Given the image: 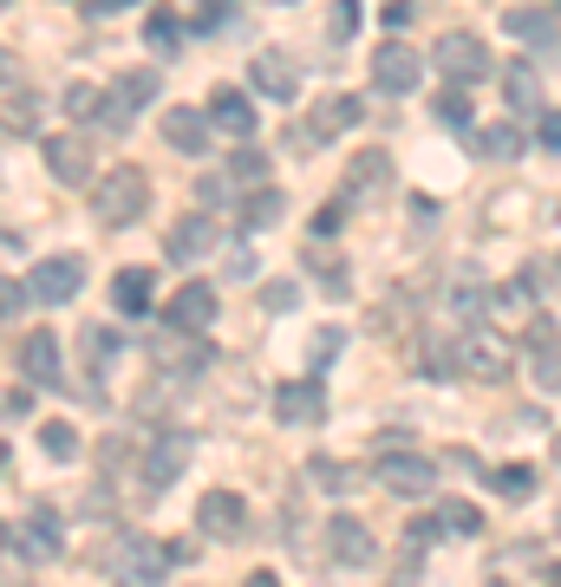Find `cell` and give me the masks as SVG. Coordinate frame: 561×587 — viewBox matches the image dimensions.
I'll list each match as a JSON object with an SVG mask.
<instances>
[{"mask_svg":"<svg viewBox=\"0 0 561 587\" xmlns=\"http://www.w3.org/2000/svg\"><path fill=\"white\" fill-rule=\"evenodd\" d=\"M144 209H150V176H144V170L118 163L111 176H98V183H92V216H98L105 229H131Z\"/></svg>","mask_w":561,"mask_h":587,"instance_id":"obj_1","label":"cell"},{"mask_svg":"<svg viewBox=\"0 0 561 587\" xmlns=\"http://www.w3.org/2000/svg\"><path fill=\"white\" fill-rule=\"evenodd\" d=\"M431 59H438V72H444L451 85H477V78H490V72H503V65H490V46H484L477 33H444Z\"/></svg>","mask_w":561,"mask_h":587,"instance_id":"obj_2","label":"cell"},{"mask_svg":"<svg viewBox=\"0 0 561 587\" xmlns=\"http://www.w3.org/2000/svg\"><path fill=\"white\" fill-rule=\"evenodd\" d=\"M163 568H170V549H157L150 536H124V542L111 549V575L131 582V587H157Z\"/></svg>","mask_w":561,"mask_h":587,"instance_id":"obj_3","label":"cell"},{"mask_svg":"<svg viewBox=\"0 0 561 587\" xmlns=\"http://www.w3.org/2000/svg\"><path fill=\"white\" fill-rule=\"evenodd\" d=\"M379 484L392 497H431L438 490V464L431 457H412V451H386L379 457Z\"/></svg>","mask_w":561,"mask_h":587,"instance_id":"obj_4","label":"cell"},{"mask_svg":"<svg viewBox=\"0 0 561 587\" xmlns=\"http://www.w3.org/2000/svg\"><path fill=\"white\" fill-rule=\"evenodd\" d=\"M418 52L405 46V39H386L379 52H373V85L379 91H392V98H405V91H418Z\"/></svg>","mask_w":561,"mask_h":587,"instance_id":"obj_5","label":"cell"},{"mask_svg":"<svg viewBox=\"0 0 561 587\" xmlns=\"http://www.w3.org/2000/svg\"><path fill=\"white\" fill-rule=\"evenodd\" d=\"M26 281H33V301L65 307V301L78 294V281H85V261H78V255H46V261H39Z\"/></svg>","mask_w":561,"mask_h":587,"instance_id":"obj_6","label":"cell"},{"mask_svg":"<svg viewBox=\"0 0 561 587\" xmlns=\"http://www.w3.org/2000/svg\"><path fill=\"white\" fill-rule=\"evenodd\" d=\"M163 320H170V333H209L216 327V288L209 281H183L176 301L163 307Z\"/></svg>","mask_w":561,"mask_h":587,"instance_id":"obj_7","label":"cell"},{"mask_svg":"<svg viewBox=\"0 0 561 587\" xmlns=\"http://www.w3.org/2000/svg\"><path fill=\"white\" fill-rule=\"evenodd\" d=\"M157 98V72H118V85H111V98H105V111H98V124L105 131H124V118L137 111V105H150Z\"/></svg>","mask_w":561,"mask_h":587,"instance_id":"obj_8","label":"cell"},{"mask_svg":"<svg viewBox=\"0 0 561 587\" xmlns=\"http://www.w3.org/2000/svg\"><path fill=\"white\" fill-rule=\"evenodd\" d=\"M242 523H248V510H242V497H235V490H203V503H196V529H203V536L235 542V536H242Z\"/></svg>","mask_w":561,"mask_h":587,"instance_id":"obj_9","label":"cell"},{"mask_svg":"<svg viewBox=\"0 0 561 587\" xmlns=\"http://www.w3.org/2000/svg\"><path fill=\"white\" fill-rule=\"evenodd\" d=\"M327 549H333V562H346V568H373V562H379L373 529H366L359 516H333V523H327Z\"/></svg>","mask_w":561,"mask_h":587,"instance_id":"obj_10","label":"cell"},{"mask_svg":"<svg viewBox=\"0 0 561 587\" xmlns=\"http://www.w3.org/2000/svg\"><path fill=\"white\" fill-rule=\"evenodd\" d=\"M20 372H26V386H59V392H72L65 372H59V340H52V333H26V340H20Z\"/></svg>","mask_w":561,"mask_h":587,"instance_id":"obj_11","label":"cell"},{"mask_svg":"<svg viewBox=\"0 0 561 587\" xmlns=\"http://www.w3.org/2000/svg\"><path fill=\"white\" fill-rule=\"evenodd\" d=\"M275 418L307 431V425H320V418H327V392H320L314 379H294V386H281V392H275Z\"/></svg>","mask_w":561,"mask_h":587,"instance_id":"obj_12","label":"cell"},{"mask_svg":"<svg viewBox=\"0 0 561 587\" xmlns=\"http://www.w3.org/2000/svg\"><path fill=\"white\" fill-rule=\"evenodd\" d=\"M7 542H13V555L52 562V555H59V516H52V510H33L26 523H13V529H7Z\"/></svg>","mask_w":561,"mask_h":587,"instance_id":"obj_13","label":"cell"},{"mask_svg":"<svg viewBox=\"0 0 561 587\" xmlns=\"http://www.w3.org/2000/svg\"><path fill=\"white\" fill-rule=\"evenodd\" d=\"M458 372H471V379H503V372H510V346H497L490 333H464V340H458Z\"/></svg>","mask_w":561,"mask_h":587,"instance_id":"obj_14","label":"cell"},{"mask_svg":"<svg viewBox=\"0 0 561 587\" xmlns=\"http://www.w3.org/2000/svg\"><path fill=\"white\" fill-rule=\"evenodd\" d=\"M209 124L222 131V137H235V144H248L255 137V105L235 91V85H222L216 98H209Z\"/></svg>","mask_w":561,"mask_h":587,"instance_id":"obj_15","label":"cell"},{"mask_svg":"<svg viewBox=\"0 0 561 587\" xmlns=\"http://www.w3.org/2000/svg\"><path fill=\"white\" fill-rule=\"evenodd\" d=\"M248 72H255V91H268V98H281V105L301 91L294 59H288V52H275V46H268V52H255V65H248Z\"/></svg>","mask_w":561,"mask_h":587,"instance_id":"obj_16","label":"cell"},{"mask_svg":"<svg viewBox=\"0 0 561 587\" xmlns=\"http://www.w3.org/2000/svg\"><path fill=\"white\" fill-rule=\"evenodd\" d=\"M163 144L183 150V157H203V144H209V118L190 111V105H176V111L163 118Z\"/></svg>","mask_w":561,"mask_h":587,"instance_id":"obj_17","label":"cell"},{"mask_svg":"<svg viewBox=\"0 0 561 587\" xmlns=\"http://www.w3.org/2000/svg\"><path fill=\"white\" fill-rule=\"evenodd\" d=\"M163 248H170V261H196V255H209V248H216V222H209V216H183V222L170 229V242H163Z\"/></svg>","mask_w":561,"mask_h":587,"instance_id":"obj_18","label":"cell"},{"mask_svg":"<svg viewBox=\"0 0 561 587\" xmlns=\"http://www.w3.org/2000/svg\"><path fill=\"white\" fill-rule=\"evenodd\" d=\"M471 150L490 163H510V157H523V131L516 124H471Z\"/></svg>","mask_w":561,"mask_h":587,"instance_id":"obj_19","label":"cell"},{"mask_svg":"<svg viewBox=\"0 0 561 587\" xmlns=\"http://www.w3.org/2000/svg\"><path fill=\"white\" fill-rule=\"evenodd\" d=\"M503 98H510V111H542V78H536L529 59L503 65Z\"/></svg>","mask_w":561,"mask_h":587,"instance_id":"obj_20","label":"cell"},{"mask_svg":"<svg viewBox=\"0 0 561 587\" xmlns=\"http://www.w3.org/2000/svg\"><path fill=\"white\" fill-rule=\"evenodd\" d=\"M359 124V98L353 91H327L314 105V137H333V131H353Z\"/></svg>","mask_w":561,"mask_h":587,"instance_id":"obj_21","label":"cell"},{"mask_svg":"<svg viewBox=\"0 0 561 587\" xmlns=\"http://www.w3.org/2000/svg\"><path fill=\"white\" fill-rule=\"evenodd\" d=\"M183 464H190V438H163V444L150 451V464H144V484H150V490H163V484H176V477H183Z\"/></svg>","mask_w":561,"mask_h":587,"instance_id":"obj_22","label":"cell"},{"mask_svg":"<svg viewBox=\"0 0 561 587\" xmlns=\"http://www.w3.org/2000/svg\"><path fill=\"white\" fill-rule=\"evenodd\" d=\"M46 170H52L59 183H78V176L92 170V157H85L78 137H46Z\"/></svg>","mask_w":561,"mask_h":587,"instance_id":"obj_23","label":"cell"},{"mask_svg":"<svg viewBox=\"0 0 561 587\" xmlns=\"http://www.w3.org/2000/svg\"><path fill=\"white\" fill-rule=\"evenodd\" d=\"M503 26H510L523 46H556V20H549L542 7H516V13H503Z\"/></svg>","mask_w":561,"mask_h":587,"instance_id":"obj_24","label":"cell"},{"mask_svg":"<svg viewBox=\"0 0 561 587\" xmlns=\"http://www.w3.org/2000/svg\"><path fill=\"white\" fill-rule=\"evenodd\" d=\"M111 301H118V314H144L150 307V274L144 268H118L111 274Z\"/></svg>","mask_w":561,"mask_h":587,"instance_id":"obj_25","label":"cell"},{"mask_svg":"<svg viewBox=\"0 0 561 587\" xmlns=\"http://www.w3.org/2000/svg\"><path fill=\"white\" fill-rule=\"evenodd\" d=\"M144 39H150V52H176V46H183V13L157 7V13L144 20Z\"/></svg>","mask_w":561,"mask_h":587,"instance_id":"obj_26","label":"cell"},{"mask_svg":"<svg viewBox=\"0 0 561 587\" xmlns=\"http://www.w3.org/2000/svg\"><path fill=\"white\" fill-rule=\"evenodd\" d=\"M288 216V196L281 189H255L248 203H242V229H268V222H281Z\"/></svg>","mask_w":561,"mask_h":587,"instance_id":"obj_27","label":"cell"},{"mask_svg":"<svg viewBox=\"0 0 561 587\" xmlns=\"http://www.w3.org/2000/svg\"><path fill=\"white\" fill-rule=\"evenodd\" d=\"M386 170H392L386 150H359V157H353V196H373V189L386 183Z\"/></svg>","mask_w":561,"mask_h":587,"instance_id":"obj_28","label":"cell"},{"mask_svg":"<svg viewBox=\"0 0 561 587\" xmlns=\"http://www.w3.org/2000/svg\"><path fill=\"white\" fill-rule=\"evenodd\" d=\"M431 118H438V124H451V131H471V98H464V85H451V91H438V105H431Z\"/></svg>","mask_w":561,"mask_h":587,"instance_id":"obj_29","label":"cell"},{"mask_svg":"<svg viewBox=\"0 0 561 587\" xmlns=\"http://www.w3.org/2000/svg\"><path fill=\"white\" fill-rule=\"evenodd\" d=\"M157 359H163V366H190V372H196V366H209V346H203L196 333H190L183 346H176V340H157Z\"/></svg>","mask_w":561,"mask_h":587,"instance_id":"obj_30","label":"cell"},{"mask_svg":"<svg viewBox=\"0 0 561 587\" xmlns=\"http://www.w3.org/2000/svg\"><path fill=\"white\" fill-rule=\"evenodd\" d=\"M39 444H46V457H52V464H72V457H78V431H72V425H46V431H39Z\"/></svg>","mask_w":561,"mask_h":587,"instance_id":"obj_31","label":"cell"},{"mask_svg":"<svg viewBox=\"0 0 561 587\" xmlns=\"http://www.w3.org/2000/svg\"><path fill=\"white\" fill-rule=\"evenodd\" d=\"M497 490H503L510 503H523V497L536 490V470H529V464H510V470H497Z\"/></svg>","mask_w":561,"mask_h":587,"instance_id":"obj_32","label":"cell"},{"mask_svg":"<svg viewBox=\"0 0 561 587\" xmlns=\"http://www.w3.org/2000/svg\"><path fill=\"white\" fill-rule=\"evenodd\" d=\"M261 170H268V157H261V150H248V144L229 157V176H235V183H261Z\"/></svg>","mask_w":561,"mask_h":587,"instance_id":"obj_33","label":"cell"},{"mask_svg":"<svg viewBox=\"0 0 561 587\" xmlns=\"http://www.w3.org/2000/svg\"><path fill=\"white\" fill-rule=\"evenodd\" d=\"M438 516H444V529H458V536H477V529H484V516H477L471 503H444Z\"/></svg>","mask_w":561,"mask_h":587,"instance_id":"obj_34","label":"cell"},{"mask_svg":"<svg viewBox=\"0 0 561 587\" xmlns=\"http://www.w3.org/2000/svg\"><path fill=\"white\" fill-rule=\"evenodd\" d=\"M353 26H359V0H333L327 33H333V39H353Z\"/></svg>","mask_w":561,"mask_h":587,"instance_id":"obj_35","label":"cell"},{"mask_svg":"<svg viewBox=\"0 0 561 587\" xmlns=\"http://www.w3.org/2000/svg\"><path fill=\"white\" fill-rule=\"evenodd\" d=\"M65 111H72V118H98V111H105V98H98L92 85H72V91H65Z\"/></svg>","mask_w":561,"mask_h":587,"instance_id":"obj_36","label":"cell"},{"mask_svg":"<svg viewBox=\"0 0 561 587\" xmlns=\"http://www.w3.org/2000/svg\"><path fill=\"white\" fill-rule=\"evenodd\" d=\"M379 20H386V33H405V26L418 20V7H412V0H386V13H379Z\"/></svg>","mask_w":561,"mask_h":587,"instance_id":"obj_37","label":"cell"},{"mask_svg":"<svg viewBox=\"0 0 561 587\" xmlns=\"http://www.w3.org/2000/svg\"><path fill=\"white\" fill-rule=\"evenodd\" d=\"M340 222H346V203H327V209L314 216V235H340Z\"/></svg>","mask_w":561,"mask_h":587,"instance_id":"obj_38","label":"cell"},{"mask_svg":"<svg viewBox=\"0 0 561 587\" xmlns=\"http://www.w3.org/2000/svg\"><path fill=\"white\" fill-rule=\"evenodd\" d=\"M294 301H301V294H294V281H288V288H281V281H275V288H268V294H261V307H268V314H281V307H294Z\"/></svg>","mask_w":561,"mask_h":587,"instance_id":"obj_39","label":"cell"},{"mask_svg":"<svg viewBox=\"0 0 561 587\" xmlns=\"http://www.w3.org/2000/svg\"><path fill=\"white\" fill-rule=\"evenodd\" d=\"M307 477H314V484H333V490H346V470H333L327 457H314V464H307Z\"/></svg>","mask_w":561,"mask_h":587,"instance_id":"obj_40","label":"cell"},{"mask_svg":"<svg viewBox=\"0 0 561 587\" xmlns=\"http://www.w3.org/2000/svg\"><path fill=\"white\" fill-rule=\"evenodd\" d=\"M26 412H33V392H26V386H13V392H7V418H26Z\"/></svg>","mask_w":561,"mask_h":587,"instance_id":"obj_41","label":"cell"},{"mask_svg":"<svg viewBox=\"0 0 561 587\" xmlns=\"http://www.w3.org/2000/svg\"><path fill=\"white\" fill-rule=\"evenodd\" d=\"M542 144L561 150V111H542Z\"/></svg>","mask_w":561,"mask_h":587,"instance_id":"obj_42","label":"cell"},{"mask_svg":"<svg viewBox=\"0 0 561 587\" xmlns=\"http://www.w3.org/2000/svg\"><path fill=\"white\" fill-rule=\"evenodd\" d=\"M0 301H7V320H20V307H26V294H20V281H7V294H0Z\"/></svg>","mask_w":561,"mask_h":587,"instance_id":"obj_43","label":"cell"},{"mask_svg":"<svg viewBox=\"0 0 561 587\" xmlns=\"http://www.w3.org/2000/svg\"><path fill=\"white\" fill-rule=\"evenodd\" d=\"M333 346H340V333H333V327H320V340H314V359H333Z\"/></svg>","mask_w":561,"mask_h":587,"instance_id":"obj_44","label":"cell"},{"mask_svg":"<svg viewBox=\"0 0 561 587\" xmlns=\"http://www.w3.org/2000/svg\"><path fill=\"white\" fill-rule=\"evenodd\" d=\"M242 587H281V582H275L268 568H255V575H248V582H242Z\"/></svg>","mask_w":561,"mask_h":587,"instance_id":"obj_45","label":"cell"},{"mask_svg":"<svg viewBox=\"0 0 561 587\" xmlns=\"http://www.w3.org/2000/svg\"><path fill=\"white\" fill-rule=\"evenodd\" d=\"M549 587H561V568H556V575H549Z\"/></svg>","mask_w":561,"mask_h":587,"instance_id":"obj_46","label":"cell"},{"mask_svg":"<svg viewBox=\"0 0 561 587\" xmlns=\"http://www.w3.org/2000/svg\"><path fill=\"white\" fill-rule=\"evenodd\" d=\"M92 7H118V0H92Z\"/></svg>","mask_w":561,"mask_h":587,"instance_id":"obj_47","label":"cell"},{"mask_svg":"<svg viewBox=\"0 0 561 587\" xmlns=\"http://www.w3.org/2000/svg\"><path fill=\"white\" fill-rule=\"evenodd\" d=\"M549 7H561V0H549Z\"/></svg>","mask_w":561,"mask_h":587,"instance_id":"obj_48","label":"cell"}]
</instances>
